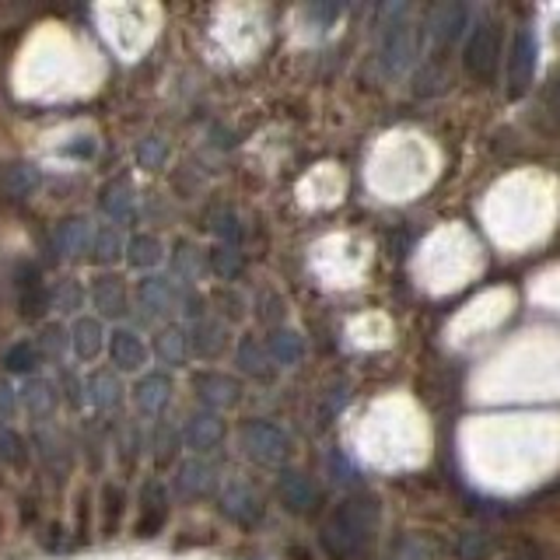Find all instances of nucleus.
<instances>
[{"instance_id": "1", "label": "nucleus", "mask_w": 560, "mask_h": 560, "mask_svg": "<svg viewBox=\"0 0 560 560\" xmlns=\"http://www.w3.org/2000/svg\"><path fill=\"white\" fill-rule=\"evenodd\" d=\"M378 529V501L375 498H343L332 515L323 522L319 542L332 560H361L372 550V539Z\"/></svg>"}, {"instance_id": "2", "label": "nucleus", "mask_w": 560, "mask_h": 560, "mask_svg": "<svg viewBox=\"0 0 560 560\" xmlns=\"http://www.w3.org/2000/svg\"><path fill=\"white\" fill-rule=\"evenodd\" d=\"M382 18L389 22L378 35V67L385 78H402L417 63V25L407 18V4L382 8Z\"/></svg>"}, {"instance_id": "3", "label": "nucleus", "mask_w": 560, "mask_h": 560, "mask_svg": "<svg viewBox=\"0 0 560 560\" xmlns=\"http://www.w3.org/2000/svg\"><path fill=\"white\" fill-rule=\"evenodd\" d=\"M501 60V25L494 18H480L477 25L469 28L466 46H463V70L480 84L494 81V70Z\"/></svg>"}, {"instance_id": "4", "label": "nucleus", "mask_w": 560, "mask_h": 560, "mask_svg": "<svg viewBox=\"0 0 560 560\" xmlns=\"http://www.w3.org/2000/svg\"><path fill=\"white\" fill-rule=\"evenodd\" d=\"M238 445L259 466H280L291 455V438L273 420H245L238 431Z\"/></svg>"}, {"instance_id": "5", "label": "nucleus", "mask_w": 560, "mask_h": 560, "mask_svg": "<svg viewBox=\"0 0 560 560\" xmlns=\"http://www.w3.org/2000/svg\"><path fill=\"white\" fill-rule=\"evenodd\" d=\"M186 288L175 277L148 273L137 280V308H144L148 319H168V315L183 312Z\"/></svg>"}, {"instance_id": "6", "label": "nucleus", "mask_w": 560, "mask_h": 560, "mask_svg": "<svg viewBox=\"0 0 560 560\" xmlns=\"http://www.w3.org/2000/svg\"><path fill=\"white\" fill-rule=\"evenodd\" d=\"M536 60H539V43L533 28H518L512 49H508V98H522L533 88L536 78Z\"/></svg>"}, {"instance_id": "7", "label": "nucleus", "mask_w": 560, "mask_h": 560, "mask_svg": "<svg viewBox=\"0 0 560 560\" xmlns=\"http://www.w3.org/2000/svg\"><path fill=\"white\" fill-rule=\"evenodd\" d=\"M192 396H197L200 410L221 413V410H232L242 402V382L235 375H228V372H214V368H207V372L192 375Z\"/></svg>"}, {"instance_id": "8", "label": "nucleus", "mask_w": 560, "mask_h": 560, "mask_svg": "<svg viewBox=\"0 0 560 560\" xmlns=\"http://www.w3.org/2000/svg\"><path fill=\"white\" fill-rule=\"evenodd\" d=\"M95 245V221L84 214H70L52 228V256L63 262H81L84 256L92 259Z\"/></svg>"}, {"instance_id": "9", "label": "nucleus", "mask_w": 560, "mask_h": 560, "mask_svg": "<svg viewBox=\"0 0 560 560\" xmlns=\"http://www.w3.org/2000/svg\"><path fill=\"white\" fill-rule=\"evenodd\" d=\"M105 354H109L113 372H119V375H144L151 350H148L144 340H140V332H137V329H130V326H116V329L109 332V347H105Z\"/></svg>"}, {"instance_id": "10", "label": "nucleus", "mask_w": 560, "mask_h": 560, "mask_svg": "<svg viewBox=\"0 0 560 560\" xmlns=\"http://www.w3.org/2000/svg\"><path fill=\"white\" fill-rule=\"evenodd\" d=\"M172 487H175V494L186 498V501H203L210 494H221L214 463L200 459V455H189V459H183L179 466H175Z\"/></svg>"}, {"instance_id": "11", "label": "nucleus", "mask_w": 560, "mask_h": 560, "mask_svg": "<svg viewBox=\"0 0 560 560\" xmlns=\"http://www.w3.org/2000/svg\"><path fill=\"white\" fill-rule=\"evenodd\" d=\"M92 305L98 312V319H127L130 315V288H127V280H122L119 273L113 270H102L92 277Z\"/></svg>"}, {"instance_id": "12", "label": "nucleus", "mask_w": 560, "mask_h": 560, "mask_svg": "<svg viewBox=\"0 0 560 560\" xmlns=\"http://www.w3.org/2000/svg\"><path fill=\"white\" fill-rule=\"evenodd\" d=\"M122 402H127V389H122L119 372L95 368L84 375V407H92L95 413H119Z\"/></svg>"}, {"instance_id": "13", "label": "nucleus", "mask_w": 560, "mask_h": 560, "mask_svg": "<svg viewBox=\"0 0 560 560\" xmlns=\"http://www.w3.org/2000/svg\"><path fill=\"white\" fill-rule=\"evenodd\" d=\"M168 512H172V498H168V487L165 480H144V487H140V515H137V536H158L165 529L168 522Z\"/></svg>"}, {"instance_id": "14", "label": "nucleus", "mask_w": 560, "mask_h": 560, "mask_svg": "<svg viewBox=\"0 0 560 560\" xmlns=\"http://www.w3.org/2000/svg\"><path fill=\"white\" fill-rule=\"evenodd\" d=\"M224 420L221 413H210V410H192L186 417V424H183V445L192 452V455H210V452H218L224 445Z\"/></svg>"}, {"instance_id": "15", "label": "nucleus", "mask_w": 560, "mask_h": 560, "mask_svg": "<svg viewBox=\"0 0 560 560\" xmlns=\"http://www.w3.org/2000/svg\"><path fill=\"white\" fill-rule=\"evenodd\" d=\"M172 396H175V382L168 372H144L130 389L133 410L140 417H162L168 410Z\"/></svg>"}, {"instance_id": "16", "label": "nucleus", "mask_w": 560, "mask_h": 560, "mask_svg": "<svg viewBox=\"0 0 560 560\" xmlns=\"http://www.w3.org/2000/svg\"><path fill=\"white\" fill-rule=\"evenodd\" d=\"M469 22L466 4H438L428 11V49L431 52H445L455 46V39L463 35Z\"/></svg>"}, {"instance_id": "17", "label": "nucleus", "mask_w": 560, "mask_h": 560, "mask_svg": "<svg viewBox=\"0 0 560 560\" xmlns=\"http://www.w3.org/2000/svg\"><path fill=\"white\" fill-rule=\"evenodd\" d=\"M98 214L109 224H119V228L137 224V189H133V183L127 179V175H119V179L102 186V192H98Z\"/></svg>"}, {"instance_id": "18", "label": "nucleus", "mask_w": 560, "mask_h": 560, "mask_svg": "<svg viewBox=\"0 0 560 560\" xmlns=\"http://www.w3.org/2000/svg\"><path fill=\"white\" fill-rule=\"evenodd\" d=\"M221 512L238 522V525H256L262 518V498H259V490L253 483H245V480H228L221 487Z\"/></svg>"}, {"instance_id": "19", "label": "nucleus", "mask_w": 560, "mask_h": 560, "mask_svg": "<svg viewBox=\"0 0 560 560\" xmlns=\"http://www.w3.org/2000/svg\"><path fill=\"white\" fill-rule=\"evenodd\" d=\"M228 343H232V332H228V323L221 315H203V319L189 323V347L192 358L200 361H218L224 358Z\"/></svg>"}, {"instance_id": "20", "label": "nucleus", "mask_w": 560, "mask_h": 560, "mask_svg": "<svg viewBox=\"0 0 560 560\" xmlns=\"http://www.w3.org/2000/svg\"><path fill=\"white\" fill-rule=\"evenodd\" d=\"M105 347H109V332H105L98 315H78L70 323V354L81 364H92Z\"/></svg>"}, {"instance_id": "21", "label": "nucleus", "mask_w": 560, "mask_h": 560, "mask_svg": "<svg viewBox=\"0 0 560 560\" xmlns=\"http://www.w3.org/2000/svg\"><path fill=\"white\" fill-rule=\"evenodd\" d=\"M151 354L158 364L165 368H186L189 358H192V347H189V326L183 323H168L154 332L151 340Z\"/></svg>"}, {"instance_id": "22", "label": "nucleus", "mask_w": 560, "mask_h": 560, "mask_svg": "<svg viewBox=\"0 0 560 560\" xmlns=\"http://www.w3.org/2000/svg\"><path fill=\"white\" fill-rule=\"evenodd\" d=\"M18 399H22V410L32 417V420H49L52 413H57V407L63 402L60 396V385H52L49 378L35 375V378H25L22 389H18Z\"/></svg>"}, {"instance_id": "23", "label": "nucleus", "mask_w": 560, "mask_h": 560, "mask_svg": "<svg viewBox=\"0 0 560 560\" xmlns=\"http://www.w3.org/2000/svg\"><path fill=\"white\" fill-rule=\"evenodd\" d=\"M277 494H280V504L288 508L291 515H308L315 501H319V490H315V483L305 477L302 469H284L277 480Z\"/></svg>"}, {"instance_id": "24", "label": "nucleus", "mask_w": 560, "mask_h": 560, "mask_svg": "<svg viewBox=\"0 0 560 560\" xmlns=\"http://www.w3.org/2000/svg\"><path fill=\"white\" fill-rule=\"evenodd\" d=\"M18 312H22V319L28 323H39L52 312L49 305V284L39 277V270H28L22 273V284H18Z\"/></svg>"}, {"instance_id": "25", "label": "nucleus", "mask_w": 560, "mask_h": 560, "mask_svg": "<svg viewBox=\"0 0 560 560\" xmlns=\"http://www.w3.org/2000/svg\"><path fill=\"white\" fill-rule=\"evenodd\" d=\"M127 232H122L119 224H109V221H102L95 224V245H92V262L102 270H109L116 267L119 259H127Z\"/></svg>"}, {"instance_id": "26", "label": "nucleus", "mask_w": 560, "mask_h": 560, "mask_svg": "<svg viewBox=\"0 0 560 560\" xmlns=\"http://www.w3.org/2000/svg\"><path fill=\"white\" fill-rule=\"evenodd\" d=\"M203 273H210L207 267V256L197 249L192 242H175V249H172V277L179 280L183 288H197Z\"/></svg>"}, {"instance_id": "27", "label": "nucleus", "mask_w": 560, "mask_h": 560, "mask_svg": "<svg viewBox=\"0 0 560 560\" xmlns=\"http://www.w3.org/2000/svg\"><path fill=\"white\" fill-rule=\"evenodd\" d=\"M165 262V242L158 235H148V232H137L130 235L127 242V267L130 270H140V273H151Z\"/></svg>"}, {"instance_id": "28", "label": "nucleus", "mask_w": 560, "mask_h": 560, "mask_svg": "<svg viewBox=\"0 0 560 560\" xmlns=\"http://www.w3.org/2000/svg\"><path fill=\"white\" fill-rule=\"evenodd\" d=\"M43 186V172L32 162H14L0 172V189L8 192L11 200H32Z\"/></svg>"}, {"instance_id": "29", "label": "nucleus", "mask_w": 560, "mask_h": 560, "mask_svg": "<svg viewBox=\"0 0 560 560\" xmlns=\"http://www.w3.org/2000/svg\"><path fill=\"white\" fill-rule=\"evenodd\" d=\"M235 368L249 378H270L273 375V361L267 354V343L259 337H238L235 343Z\"/></svg>"}, {"instance_id": "30", "label": "nucleus", "mask_w": 560, "mask_h": 560, "mask_svg": "<svg viewBox=\"0 0 560 560\" xmlns=\"http://www.w3.org/2000/svg\"><path fill=\"white\" fill-rule=\"evenodd\" d=\"M262 343H267V354H270L273 368H294V364H302V358H305L302 332H294L288 326L270 329V337L262 340Z\"/></svg>"}, {"instance_id": "31", "label": "nucleus", "mask_w": 560, "mask_h": 560, "mask_svg": "<svg viewBox=\"0 0 560 560\" xmlns=\"http://www.w3.org/2000/svg\"><path fill=\"white\" fill-rule=\"evenodd\" d=\"M179 448H183V428L158 420V424L151 428V434H148V452H151L154 466H172L175 455H179Z\"/></svg>"}, {"instance_id": "32", "label": "nucleus", "mask_w": 560, "mask_h": 560, "mask_svg": "<svg viewBox=\"0 0 560 560\" xmlns=\"http://www.w3.org/2000/svg\"><path fill=\"white\" fill-rule=\"evenodd\" d=\"M43 368V354L35 340H18L4 350V372L8 375H22V378H35Z\"/></svg>"}, {"instance_id": "33", "label": "nucleus", "mask_w": 560, "mask_h": 560, "mask_svg": "<svg viewBox=\"0 0 560 560\" xmlns=\"http://www.w3.org/2000/svg\"><path fill=\"white\" fill-rule=\"evenodd\" d=\"M49 305L57 315H81L84 308V284L78 277H60V280H52L49 284Z\"/></svg>"}, {"instance_id": "34", "label": "nucleus", "mask_w": 560, "mask_h": 560, "mask_svg": "<svg viewBox=\"0 0 560 560\" xmlns=\"http://www.w3.org/2000/svg\"><path fill=\"white\" fill-rule=\"evenodd\" d=\"M32 445H35V455H39V463L49 469V472H63L70 469V455H67V448H63V442H60V434L57 431H46V428H39L32 434Z\"/></svg>"}, {"instance_id": "35", "label": "nucleus", "mask_w": 560, "mask_h": 560, "mask_svg": "<svg viewBox=\"0 0 560 560\" xmlns=\"http://www.w3.org/2000/svg\"><path fill=\"white\" fill-rule=\"evenodd\" d=\"M207 267L210 273H214L218 280H224V284H232V280L242 277L245 270V253H242V245H214V249L207 253Z\"/></svg>"}, {"instance_id": "36", "label": "nucleus", "mask_w": 560, "mask_h": 560, "mask_svg": "<svg viewBox=\"0 0 560 560\" xmlns=\"http://www.w3.org/2000/svg\"><path fill=\"white\" fill-rule=\"evenodd\" d=\"M35 343H39L43 361L63 364V358L70 354V326H63V323H46L39 329V337H35Z\"/></svg>"}, {"instance_id": "37", "label": "nucleus", "mask_w": 560, "mask_h": 560, "mask_svg": "<svg viewBox=\"0 0 560 560\" xmlns=\"http://www.w3.org/2000/svg\"><path fill=\"white\" fill-rule=\"evenodd\" d=\"M350 402V382L347 378H337L329 385V389L319 396V402H315V417L323 420V424H329L332 417H340L343 413V407Z\"/></svg>"}, {"instance_id": "38", "label": "nucleus", "mask_w": 560, "mask_h": 560, "mask_svg": "<svg viewBox=\"0 0 560 560\" xmlns=\"http://www.w3.org/2000/svg\"><path fill=\"white\" fill-rule=\"evenodd\" d=\"M133 158H137V165H140V168L158 172V168H162V165L168 162V140H165V137H158V133H151V137H144V140H137Z\"/></svg>"}, {"instance_id": "39", "label": "nucleus", "mask_w": 560, "mask_h": 560, "mask_svg": "<svg viewBox=\"0 0 560 560\" xmlns=\"http://www.w3.org/2000/svg\"><path fill=\"white\" fill-rule=\"evenodd\" d=\"M210 232L218 235L221 245H242V221L232 207H218L214 214H210Z\"/></svg>"}, {"instance_id": "40", "label": "nucleus", "mask_w": 560, "mask_h": 560, "mask_svg": "<svg viewBox=\"0 0 560 560\" xmlns=\"http://www.w3.org/2000/svg\"><path fill=\"white\" fill-rule=\"evenodd\" d=\"M144 452H148V434L140 431L137 424L122 428V434L116 438V455L122 459V466H133Z\"/></svg>"}, {"instance_id": "41", "label": "nucleus", "mask_w": 560, "mask_h": 560, "mask_svg": "<svg viewBox=\"0 0 560 560\" xmlns=\"http://www.w3.org/2000/svg\"><path fill=\"white\" fill-rule=\"evenodd\" d=\"M0 463H11V466L28 463V442L11 424H0Z\"/></svg>"}, {"instance_id": "42", "label": "nucleus", "mask_w": 560, "mask_h": 560, "mask_svg": "<svg viewBox=\"0 0 560 560\" xmlns=\"http://www.w3.org/2000/svg\"><path fill=\"white\" fill-rule=\"evenodd\" d=\"M256 315H259V323H267L270 329H280V323H284V315H288L284 298H280L277 291H259Z\"/></svg>"}, {"instance_id": "43", "label": "nucleus", "mask_w": 560, "mask_h": 560, "mask_svg": "<svg viewBox=\"0 0 560 560\" xmlns=\"http://www.w3.org/2000/svg\"><path fill=\"white\" fill-rule=\"evenodd\" d=\"M490 550H494V542H490L487 533H477V529H469L455 539V553H459L463 560H487Z\"/></svg>"}, {"instance_id": "44", "label": "nucleus", "mask_w": 560, "mask_h": 560, "mask_svg": "<svg viewBox=\"0 0 560 560\" xmlns=\"http://www.w3.org/2000/svg\"><path fill=\"white\" fill-rule=\"evenodd\" d=\"M60 396L70 410H81L84 407V375H78L74 368H60Z\"/></svg>"}, {"instance_id": "45", "label": "nucleus", "mask_w": 560, "mask_h": 560, "mask_svg": "<svg viewBox=\"0 0 560 560\" xmlns=\"http://www.w3.org/2000/svg\"><path fill=\"white\" fill-rule=\"evenodd\" d=\"M214 305H221V319H224V323H238V319H245V298H242L238 291L221 288V291L214 294Z\"/></svg>"}, {"instance_id": "46", "label": "nucleus", "mask_w": 560, "mask_h": 560, "mask_svg": "<svg viewBox=\"0 0 560 560\" xmlns=\"http://www.w3.org/2000/svg\"><path fill=\"white\" fill-rule=\"evenodd\" d=\"M18 410H22V399H18V389L14 385L0 375V424H4V420H11Z\"/></svg>"}, {"instance_id": "47", "label": "nucleus", "mask_w": 560, "mask_h": 560, "mask_svg": "<svg viewBox=\"0 0 560 560\" xmlns=\"http://www.w3.org/2000/svg\"><path fill=\"white\" fill-rule=\"evenodd\" d=\"M431 557V547L424 539H402L399 547H396V560H428Z\"/></svg>"}, {"instance_id": "48", "label": "nucleus", "mask_w": 560, "mask_h": 560, "mask_svg": "<svg viewBox=\"0 0 560 560\" xmlns=\"http://www.w3.org/2000/svg\"><path fill=\"white\" fill-rule=\"evenodd\" d=\"M67 154H74V158H92V154H95V140H92V137H84V144L67 148Z\"/></svg>"}, {"instance_id": "49", "label": "nucleus", "mask_w": 560, "mask_h": 560, "mask_svg": "<svg viewBox=\"0 0 560 560\" xmlns=\"http://www.w3.org/2000/svg\"><path fill=\"white\" fill-rule=\"evenodd\" d=\"M337 14H340V8H323V4L312 8V18H323V22H332Z\"/></svg>"}, {"instance_id": "50", "label": "nucleus", "mask_w": 560, "mask_h": 560, "mask_svg": "<svg viewBox=\"0 0 560 560\" xmlns=\"http://www.w3.org/2000/svg\"><path fill=\"white\" fill-rule=\"evenodd\" d=\"M553 109H557V116H560V88H557V95H553Z\"/></svg>"}, {"instance_id": "51", "label": "nucleus", "mask_w": 560, "mask_h": 560, "mask_svg": "<svg viewBox=\"0 0 560 560\" xmlns=\"http://www.w3.org/2000/svg\"><path fill=\"white\" fill-rule=\"evenodd\" d=\"M512 560H533V557H522V553H518V557H512Z\"/></svg>"}]
</instances>
